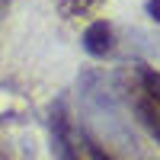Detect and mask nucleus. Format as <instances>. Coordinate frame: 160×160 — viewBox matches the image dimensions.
<instances>
[{
	"label": "nucleus",
	"instance_id": "1",
	"mask_svg": "<svg viewBox=\"0 0 160 160\" xmlns=\"http://www.w3.org/2000/svg\"><path fill=\"white\" fill-rule=\"evenodd\" d=\"M128 99L138 122L160 144V71H154L151 64H135L128 80Z\"/></svg>",
	"mask_w": 160,
	"mask_h": 160
},
{
	"label": "nucleus",
	"instance_id": "6",
	"mask_svg": "<svg viewBox=\"0 0 160 160\" xmlns=\"http://www.w3.org/2000/svg\"><path fill=\"white\" fill-rule=\"evenodd\" d=\"M144 10H148V16H151L154 22H160V0H148V7H144Z\"/></svg>",
	"mask_w": 160,
	"mask_h": 160
},
{
	"label": "nucleus",
	"instance_id": "7",
	"mask_svg": "<svg viewBox=\"0 0 160 160\" xmlns=\"http://www.w3.org/2000/svg\"><path fill=\"white\" fill-rule=\"evenodd\" d=\"M13 3V0H0V16H3V13H7V7Z\"/></svg>",
	"mask_w": 160,
	"mask_h": 160
},
{
	"label": "nucleus",
	"instance_id": "2",
	"mask_svg": "<svg viewBox=\"0 0 160 160\" xmlns=\"http://www.w3.org/2000/svg\"><path fill=\"white\" fill-rule=\"evenodd\" d=\"M48 125H51V157H55V160H83L64 102H58L55 109H51V122Z\"/></svg>",
	"mask_w": 160,
	"mask_h": 160
},
{
	"label": "nucleus",
	"instance_id": "3",
	"mask_svg": "<svg viewBox=\"0 0 160 160\" xmlns=\"http://www.w3.org/2000/svg\"><path fill=\"white\" fill-rule=\"evenodd\" d=\"M115 48V29L106 19H96L83 29V51L90 58H106Z\"/></svg>",
	"mask_w": 160,
	"mask_h": 160
},
{
	"label": "nucleus",
	"instance_id": "5",
	"mask_svg": "<svg viewBox=\"0 0 160 160\" xmlns=\"http://www.w3.org/2000/svg\"><path fill=\"white\" fill-rule=\"evenodd\" d=\"M83 148H87V154H90V160H115L109 151L102 148V144L96 141V138H90V135H83Z\"/></svg>",
	"mask_w": 160,
	"mask_h": 160
},
{
	"label": "nucleus",
	"instance_id": "4",
	"mask_svg": "<svg viewBox=\"0 0 160 160\" xmlns=\"http://www.w3.org/2000/svg\"><path fill=\"white\" fill-rule=\"evenodd\" d=\"M102 3V0H61V16L64 19H77V16H87Z\"/></svg>",
	"mask_w": 160,
	"mask_h": 160
}]
</instances>
